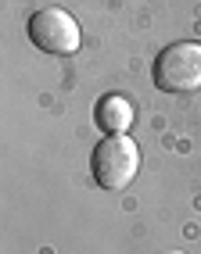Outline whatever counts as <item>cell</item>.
Here are the masks:
<instances>
[{
  "label": "cell",
  "instance_id": "6da1fadb",
  "mask_svg": "<svg viewBox=\"0 0 201 254\" xmlns=\"http://www.w3.org/2000/svg\"><path fill=\"white\" fill-rule=\"evenodd\" d=\"M140 168V147L133 143L126 132L119 136H104L94 150V179L104 190H126Z\"/></svg>",
  "mask_w": 201,
  "mask_h": 254
},
{
  "label": "cell",
  "instance_id": "7a4b0ae2",
  "mask_svg": "<svg viewBox=\"0 0 201 254\" xmlns=\"http://www.w3.org/2000/svg\"><path fill=\"white\" fill-rule=\"evenodd\" d=\"M155 86L165 93H194L201 86V43H169L155 58Z\"/></svg>",
  "mask_w": 201,
  "mask_h": 254
},
{
  "label": "cell",
  "instance_id": "3957f363",
  "mask_svg": "<svg viewBox=\"0 0 201 254\" xmlns=\"http://www.w3.org/2000/svg\"><path fill=\"white\" fill-rule=\"evenodd\" d=\"M29 40L47 54H76L79 50V22L65 7H43L29 18Z\"/></svg>",
  "mask_w": 201,
  "mask_h": 254
},
{
  "label": "cell",
  "instance_id": "277c9868",
  "mask_svg": "<svg viewBox=\"0 0 201 254\" xmlns=\"http://www.w3.org/2000/svg\"><path fill=\"white\" fill-rule=\"evenodd\" d=\"M94 118H97V126L104 129L108 136H119V132H126L133 126V104H129L122 93H104V97L97 100Z\"/></svg>",
  "mask_w": 201,
  "mask_h": 254
},
{
  "label": "cell",
  "instance_id": "5b68a950",
  "mask_svg": "<svg viewBox=\"0 0 201 254\" xmlns=\"http://www.w3.org/2000/svg\"><path fill=\"white\" fill-rule=\"evenodd\" d=\"M173 254H183V251H173Z\"/></svg>",
  "mask_w": 201,
  "mask_h": 254
}]
</instances>
